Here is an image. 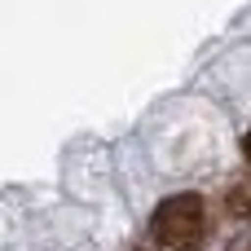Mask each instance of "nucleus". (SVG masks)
<instances>
[{
    "label": "nucleus",
    "instance_id": "1",
    "mask_svg": "<svg viewBox=\"0 0 251 251\" xmlns=\"http://www.w3.org/2000/svg\"><path fill=\"white\" fill-rule=\"evenodd\" d=\"M150 234L172 251H194L207 243L212 234V216H207V203L199 194H172L154 207V221H150Z\"/></svg>",
    "mask_w": 251,
    "mask_h": 251
},
{
    "label": "nucleus",
    "instance_id": "2",
    "mask_svg": "<svg viewBox=\"0 0 251 251\" xmlns=\"http://www.w3.org/2000/svg\"><path fill=\"white\" fill-rule=\"evenodd\" d=\"M225 207H229V216H251V181H238V185L229 190Z\"/></svg>",
    "mask_w": 251,
    "mask_h": 251
},
{
    "label": "nucleus",
    "instance_id": "3",
    "mask_svg": "<svg viewBox=\"0 0 251 251\" xmlns=\"http://www.w3.org/2000/svg\"><path fill=\"white\" fill-rule=\"evenodd\" d=\"M243 150H247V159H251V132H247V141H243Z\"/></svg>",
    "mask_w": 251,
    "mask_h": 251
}]
</instances>
